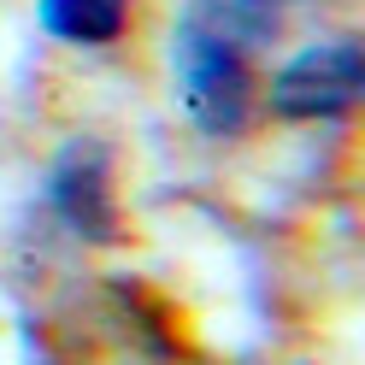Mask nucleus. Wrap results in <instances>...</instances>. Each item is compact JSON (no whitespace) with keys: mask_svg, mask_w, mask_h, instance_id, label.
I'll use <instances>...</instances> for the list:
<instances>
[{"mask_svg":"<svg viewBox=\"0 0 365 365\" xmlns=\"http://www.w3.org/2000/svg\"><path fill=\"white\" fill-rule=\"evenodd\" d=\"M171 77H177V101L200 135H242L247 130L254 101H259L254 59H242V53L177 24L171 30Z\"/></svg>","mask_w":365,"mask_h":365,"instance_id":"obj_1","label":"nucleus"},{"mask_svg":"<svg viewBox=\"0 0 365 365\" xmlns=\"http://www.w3.org/2000/svg\"><path fill=\"white\" fill-rule=\"evenodd\" d=\"M359 88H365V59H359V41H318V48L294 53L265 88V106L289 124H307V118H341V112L359 106Z\"/></svg>","mask_w":365,"mask_h":365,"instance_id":"obj_2","label":"nucleus"},{"mask_svg":"<svg viewBox=\"0 0 365 365\" xmlns=\"http://www.w3.org/2000/svg\"><path fill=\"white\" fill-rule=\"evenodd\" d=\"M48 200L83 242H112L118 212H112V165H106L101 142L65 148V159L53 165V182H48Z\"/></svg>","mask_w":365,"mask_h":365,"instance_id":"obj_3","label":"nucleus"},{"mask_svg":"<svg viewBox=\"0 0 365 365\" xmlns=\"http://www.w3.org/2000/svg\"><path fill=\"white\" fill-rule=\"evenodd\" d=\"M177 24L242 53V59H259L283 36V0H189Z\"/></svg>","mask_w":365,"mask_h":365,"instance_id":"obj_4","label":"nucleus"},{"mask_svg":"<svg viewBox=\"0 0 365 365\" xmlns=\"http://www.w3.org/2000/svg\"><path fill=\"white\" fill-rule=\"evenodd\" d=\"M130 6L135 0H36V18L53 41L71 48H112L130 30Z\"/></svg>","mask_w":365,"mask_h":365,"instance_id":"obj_5","label":"nucleus"}]
</instances>
